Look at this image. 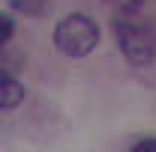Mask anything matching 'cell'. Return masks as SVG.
Returning a JSON list of instances; mask_svg holds the SVG:
<instances>
[{
  "mask_svg": "<svg viewBox=\"0 0 156 152\" xmlns=\"http://www.w3.org/2000/svg\"><path fill=\"white\" fill-rule=\"evenodd\" d=\"M9 9L30 15V18H42L48 12V0H9Z\"/></svg>",
  "mask_w": 156,
  "mask_h": 152,
  "instance_id": "obj_4",
  "label": "cell"
},
{
  "mask_svg": "<svg viewBox=\"0 0 156 152\" xmlns=\"http://www.w3.org/2000/svg\"><path fill=\"white\" fill-rule=\"evenodd\" d=\"M21 98H24V87L15 78L0 75V111H9V107L21 104Z\"/></svg>",
  "mask_w": 156,
  "mask_h": 152,
  "instance_id": "obj_3",
  "label": "cell"
},
{
  "mask_svg": "<svg viewBox=\"0 0 156 152\" xmlns=\"http://www.w3.org/2000/svg\"><path fill=\"white\" fill-rule=\"evenodd\" d=\"M114 39L117 48L123 51V57L132 66H147L156 57V33L132 18H117L114 21Z\"/></svg>",
  "mask_w": 156,
  "mask_h": 152,
  "instance_id": "obj_2",
  "label": "cell"
},
{
  "mask_svg": "<svg viewBox=\"0 0 156 152\" xmlns=\"http://www.w3.org/2000/svg\"><path fill=\"white\" fill-rule=\"evenodd\" d=\"M12 30H15L12 18H9L6 12H0V48H6V42L12 39Z\"/></svg>",
  "mask_w": 156,
  "mask_h": 152,
  "instance_id": "obj_5",
  "label": "cell"
},
{
  "mask_svg": "<svg viewBox=\"0 0 156 152\" xmlns=\"http://www.w3.org/2000/svg\"><path fill=\"white\" fill-rule=\"evenodd\" d=\"M129 152H156V137H144V140H138Z\"/></svg>",
  "mask_w": 156,
  "mask_h": 152,
  "instance_id": "obj_6",
  "label": "cell"
},
{
  "mask_svg": "<svg viewBox=\"0 0 156 152\" xmlns=\"http://www.w3.org/2000/svg\"><path fill=\"white\" fill-rule=\"evenodd\" d=\"M54 45L66 57H87L99 45V27L87 15L72 12L54 27Z\"/></svg>",
  "mask_w": 156,
  "mask_h": 152,
  "instance_id": "obj_1",
  "label": "cell"
}]
</instances>
